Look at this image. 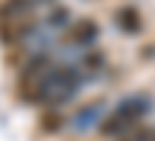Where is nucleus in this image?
Wrapping results in <instances>:
<instances>
[{
	"instance_id": "obj_1",
	"label": "nucleus",
	"mask_w": 155,
	"mask_h": 141,
	"mask_svg": "<svg viewBox=\"0 0 155 141\" xmlns=\"http://www.w3.org/2000/svg\"><path fill=\"white\" fill-rule=\"evenodd\" d=\"M150 110H152V99L147 93H133V96L121 99L102 121H99V133L107 136V138H116V136L121 138V136L130 133V130H135L138 124H144V119H147Z\"/></svg>"
},
{
	"instance_id": "obj_2",
	"label": "nucleus",
	"mask_w": 155,
	"mask_h": 141,
	"mask_svg": "<svg viewBox=\"0 0 155 141\" xmlns=\"http://www.w3.org/2000/svg\"><path fill=\"white\" fill-rule=\"evenodd\" d=\"M99 34H102V28H99L96 20H90V17H79V20H74L65 34H62V45L71 51H90L99 40Z\"/></svg>"
},
{
	"instance_id": "obj_3",
	"label": "nucleus",
	"mask_w": 155,
	"mask_h": 141,
	"mask_svg": "<svg viewBox=\"0 0 155 141\" xmlns=\"http://www.w3.org/2000/svg\"><path fill=\"white\" fill-rule=\"evenodd\" d=\"M54 65H57V62H54V54H51V51H37V54H31L28 62H25L23 71H20V90L28 88V85H34V82H40L45 73L54 68Z\"/></svg>"
},
{
	"instance_id": "obj_4",
	"label": "nucleus",
	"mask_w": 155,
	"mask_h": 141,
	"mask_svg": "<svg viewBox=\"0 0 155 141\" xmlns=\"http://www.w3.org/2000/svg\"><path fill=\"white\" fill-rule=\"evenodd\" d=\"M37 14H28V17H20V20H12V23H3L0 25V42L6 45H14V42H23L28 37L37 34Z\"/></svg>"
},
{
	"instance_id": "obj_5",
	"label": "nucleus",
	"mask_w": 155,
	"mask_h": 141,
	"mask_svg": "<svg viewBox=\"0 0 155 141\" xmlns=\"http://www.w3.org/2000/svg\"><path fill=\"white\" fill-rule=\"evenodd\" d=\"M37 6H40V0H3V3H0V25L34 14Z\"/></svg>"
},
{
	"instance_id": "obj_6",
	"label": "nucleus",
	"mask_w": 155,
	"mask_h": 141,
	"mask_svg": "<svg viewBox=\"0 0 155 141\" xmlns=\"http://www.w3.org/2000/svg\"><path fill=\"white\" fill-rule=\"evenodd\" d=\"M113 20H116V25L121 28L124 34H138L141 28H144V17H141L138 8H133V6L118 8V12L113 14Z\"/></svg>"
},
{
	"instance_id": "obj_7",
	"label": "nucleus",
	"mask_w": 155,
	"mask_h": 141,
	"mask_svg": "<svg viewBox=\"0 0 155 141\" xmlns=\"http://www.w3.org/2000/svg\"><path fill=\"white\" fill-rule=\"evenodd\" d=\"M45 25H48L51 31H57V28H68L71 25V8L54 6L51 12H48V17H45Z\"/></svg>"
}]
</instances>
